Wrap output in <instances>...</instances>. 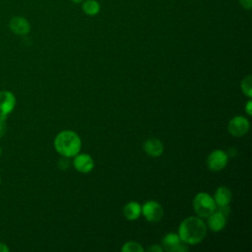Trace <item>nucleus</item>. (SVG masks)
Listing matches in <instances>:
<instances>
[{
    "label": "nucleus",
    "mask_w": 252,
    "mask_h": 252,
    "mask_svg": "<svg viewBox=\"0 0 252 252\" xmlns=\"http://www.w3.org/2000/svg\"><path fill=\"white\" fill-rule=\"evenodd\" d=\"M241 91L248 97L252 96V76L248 75L241 81Z\"/></svg>",
    "instance_id": "16"
},
{
    "label": "nucleus",
    "mask_w": 252,
    "mask_h": 252,
    "mask_svg": "<svg viewBox=\"0 0 252 252\" xmlns=\"http://www.w3.org/2000/svg\"><path fill=\"white\" fill-rule=\"evenodd\" d=\"M8 251H9V248L7 247V245L0 242V252H8Z\"/></svg>",
    "instance_id": "23"
},
{
    "label": "nucleus",
    "mask_w": 252,
    "mask_h": 252,
    "mask_svg": "<svg viewBox=\"0 0 252 252\" xmlns=\"http://www.w3.org/2000/svg\"><path fill=\"white\" fill-rule=\"evenodd\" d=\"M121 251L123 252H143L144 248L142 245L136 241H128L123 244L121 247Z\"/></svg>",
    "instance_id": "17"
},
{
    "label": "nucleus",
    "mask_w": 252,
    "mask_h": 252,
    "mask_svg": "<svg viewBox=\"0 0 252 252\" xmlns=\"http://www.w3.org/2000/svg\"><path fill=\"white\" fill-rule=\"evenodd\" d=\"M9 29L15 34L26 35L31 31V25L25 17L15 16L9 21Z\"/></svg>",
    "instance_id": "8"
},
{
    "label": "nucleus",
    "mask_w": 252,
    "mask_h": 252,
    "mask_svg": "<svg viewBox=\"0 0 252 252\" xmlns=\"http://www.w3.org/2000/svg\"><path fill=\"white\" fill-rule=\"evenodd\" d=\"M193 209L198 217L208 218L217 210V205L214 198L210 194L200 192L194 197Z\"/></svg>",
    "instance_id": "3"
},
{
    "label": "nucleus",
    "mask_w": 252,
    "mask_h": 252,
    "mask_svg": "<svg viewBox=\"0 0 252 252\" xmlns=\"http://www.w3.org/2000/svg\"><path fill=\"white\" fill-rule=\"evenodd\" d=\"M6 118L0 116V138H2L6 133Z\"/></svg>",
    "instance_id": "19"
},
{
    "label": "nucleus",
    "mask_w": 252,
    "mask_h": 252,
    "mask_svg": "<svg viewBox=\"0 0 252 252\" xmlns=\"http://www.w3.org/2000/svg\"><path fill=\"white\" fill-rule=\"evenodd\" d=\"M82 147L81 138L71 130H64L57 134L54 139V148L63 157L72 158L79 154Z\"/></svg>",
    "instance_id": "2"
},
{
    "label": "nucleus",
    "mask_w": 252,
    "mask_h": 252,
    "mask_svg": "<svg viewBox=\"0 0 252 252\" xmlns=\"http://www.w3.org/2000/svg\"><path fill=\"white\" fill-rule=\"evenodd\" d=\"M74 167L81 173H89L94 166V161L88 154H77L74 156Z\"/></svg>",
    "instance_id": "10"
},
{
    "label": "nucleus",
    "mask_w": 252,
    "mask_h": 252,
    "mask_svg": "<svg viewBox=\"0 0 252 252\" xmlns=\"http://www.w3.org/2000/svg\"><path fill=\"white\" fill-rule=\"evenodd\" d=\"M142 214V207L138 202H129L123 208V215L129 220H137Z\"/></svg>",
    "instance_id": "14"
},
{
    "label": "nucleus",
    "mask_w": 252,
    "mask_h": 252,
    "mask_svg": "<svg viewBox=\"0 0 252 252\" xmlns=\"http://www.w3.org/2000/svg\"><path fill=\"white\" fill-rule=\"evenodd\" d=\"M58 165H59L61 168H63V169L67 168V167H68V165H69L68 158H67V157H63V156H62V158H60V160H59V162H58Z\"/></svg>",
    "instance_id": "20"
},
{
    "label": "nucleus",
    "mask_w": 252,
    "mask_h": 252,
    "mask_svg": "<svg viewBox=\"0 0 252 252\" xmlns=\"http://www.w3.org/2000/svg\"><path fill=\"white\" fill-rule=\"evenodd\" d=\"M207 233V225L200 217H188L184 219L178 227V235L185 244H198Z\"/></svg>",
    "instance_id": "1"
},
{
    "label": "nucleus",
    "mask_w": 252,
    "mask_h": 252,
    "mask_svg": "<svg viewBox=\"0 0 252 252\" xmlns=\"http://www.w3.org/2000/svg\"><path fill=\"white\" fill-rule=\"evenodd\" d=\"M82 10L88 16H95L100 11V5L96 0H84L82 2Z\"/></svg>",
    "instance_id": "15"
},
{
    "label": "nucleus",
    "mask_w": 252,
    "mask_h": 252,
    "mask_svg": "<svg viewBox=\"0 0 252 252\" xmlns=\"http://www.w3.org/2000/svg\"><path fill=\"white\" fill-rule=\"evenodd\" d=\"M214 200H215V203L217 205V208L218 207L228 206V204L231 200L230 190L225 186H220L215 192Z\"/></svg>",
    "instance_id": "13"
},
{
    "label": "nucleus",
    "mask_w": 252,
    "mask_h": 252,
    "mask_svg": "<svg viewBox=\"0 0 252 252\" xmlns=\"http://www.w3.org/2000/svg\"><path fill=\"white\" fill-rule=\"evenodd\" d=\"M147 251H154V252H161V251H163V249H162V247H160V246H158V245H157V244H154V245H152L151 247H149L148 249H147Z\"/></svg>",
    "instance_id": "21"
},
{
    "label": "nucleus",
    "mask_w": 252,
    "mask_h": 252,
    "mask_svg": "<svg viewBox=\"0 0 252 252\" xmlns=\"http://www.w3.org/2000/svg\"><path fill=\"white\" fill-rule=\"evenodd\" d=\"M251 104H252V101H251V100H248V101H247V104H246V106H245L246 112H247V114H248L249 116L252 114V111H251Z\"/></svg>",
    "instance_id": "22"
},
{
    "label": "nucleus",
    "mask_w": 252,
    "mask_h": 252,
    "mask_svg": "<svg viewBox=\"0 0 252 252\" xmlns=\"http://www.w3.org/2000/svg\"><path fill=\"white\" fill-rule=\"evenodd\" d=\"M226 224V216L219 210L215 211L208 217V226L212 231L218 232L224 228Z\"/></svg>",
    "instance_id": "11"
},
{
    "label": "nucleus",
    "mask_w": 252,
    "mask_h": 252,
    "mask_svg": "<svg viewBox=\"0 0 252 252\" xmlns=\"http://www.w3.org/2000/svg\"><path fill=\"white\" fill-rule=\"evenodd\" d=\"M228 161L227 154L221 150L213 151L207 158V166L212 171H219L225 167Z\"/></svg>",
    "instance_id": "5"
},
{
    "label": "nucleus",
    "mask_w": 252,
    "mask_h": 252,
    "mask_svg": "<svg viewBox=\"0 0 252 252\" xmlns=\"http://www.w3.org/2000/svg\"><path fill=\"white\" fill-rule=\"evenodd\" d=\"M16 105V97L9 91L0 92V116L6 118Z\"/></svg>",
    "instance_id": "9"
},
{
    "label": "nucleus",
    "mask_w": 252,
    "mask_h": 252,
    "mask_svg": "<svg viewBox=\"0 0 252 252\" xmlns=\"http://www.w3.org/2000/svg\"><path fill=\"white\" fill-rule=\"evenodd\" d=\"M142 214L148 221L158 222L163 216V209L159 203L151 200L142 206Z\"/></svg>",
    "instance_id": "4"
},
{
    "label": "nucleus",
    "mask_w": 252,
    "mask_h": 252,
    "mask_svg": "<svg viewBox=\"0 0 252 252\" xmlns=\"http://www.w3.org/2000/svg\"><path fill=\"white\" fill-rule=\"evenodd\" d=\"M1 153H2V150H1V147H0V155H1Z\"/></svg>",
    "instance_id": "25"
},
{
    "label": "nucleus",
    "mask_w": 252,
    "mask_h": 252,
    "mask_svg": "<svg viewBox=\"0 0 252 252\" xmlns=\"http://www.w3.org/2000/svg\"><path fill=\"white\" fill-rule=\"evenodd\" d=\"M227 130L233 137H242L249 130V121L244 116H234L229 120Z\"/></svg>",
    "instance_id": "7"
},
{
    "label": "nucleus",
    "mask_w": 252,
    "mask_h": 252,
    "mask_svg": "<svg viewBox=\"0 0 252 252\" xmlns=\"http://www.w3.org/2000/svg\"><path fill=\"white\" fill-rule=\"evenodd\" d=\"M238 3L245 10H250L252 7V0H238Z\"/></svg>",
    "instance_id": "18"
},
{
    "label": "nucleus",
    "mask_w": 252,
    "mask_h": 252,
    "mask_svg": "<svg viewBox=\"0 0 252 252\" xmlns=\"http://www.w3.org/2000/svg\"><path fill=\"white\" fill-rule=\"evenodd\" d=\"M144 150L149 156L153 158H158L163 152V145L160 140L157 138H150L145 141Z\"/></svg>",
    "instance_id": "12"
},
{
    "label": "nucleus",
    "mask_w": 252,
    "mask_h": 252,
    "mask_svg": "<svg viewBox=\"0 0 252 252\" xmlns=\"http://www.w3.org/2000/svg\"><path fill=\"white\" fill-rule=\"evenodd\" d=\"M0 182H1V179H0Z\"/></svg>",
    "instance_id": "26"
},
{
    "label": "nucleus",
    "mask_w": 252,
    "mask_h": 252,
    "mask_svg": "<svg viewBox=\"0 0 252 252\" xmlns=\"http://www.w3.org/2000/svg\"><path fill=\"white\" fill-rule=\"evenodd\" d=\"M162 249L168 252H184L187 251L188 247L184 242L181 241L177 233H167L161 240Z\"/></svg>",
    "instance_id": "6"
},
{
    "label": "nucleus",
    "mask_w": 252,
    "mask_h": 252,
    "mask_svg": "<svg viewBox=\"0 0 252 252\" xmlns=\"http://www.w3.org/2000/svg\"><path fill=\"white\" fill-rule=\"evenodd\" d=\"M71 1L74 3H82L84 0H71Z\"/></svg>",
    "instance_id": "24"
}]
</instances>
